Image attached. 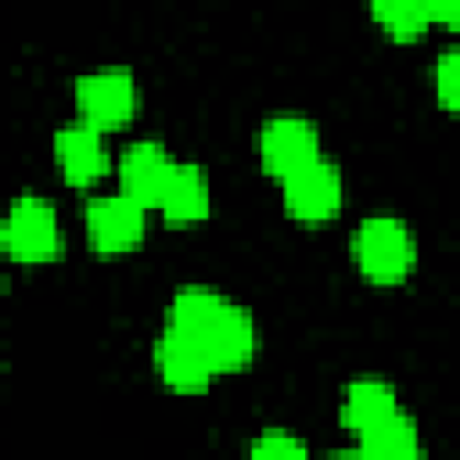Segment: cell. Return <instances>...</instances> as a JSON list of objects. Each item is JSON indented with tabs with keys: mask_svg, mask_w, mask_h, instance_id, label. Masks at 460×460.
<instances>
[{
	"mask_svg": "<svg viewBox=\"0 0 460 460\" xmlns=\"http://www.w3.org/2000/svg\"><path fill=\"white\" fill-rule=\"evenodd\" d=\"M165 327L194 341L208 356L216 374L241 370L259 349V331H255L252 313L241 302L226 298L223 291L201 288V284L180 288L172 295Z\"/></svg>",
	"mask_w": 460,
	"mask_h": 460,
	"instance_id": "6da1fadb",
	"label": "cell"
},
{
	"mask_svg": "<svg viewBox=\"0 0 460 460\" xmlns=\"http://www.w3.org/2000/svg\"><path fill=\"white\" fill-rule=\"evenodd\" d=\"M352 259L374 284H399L417 266V237L399 216H367L352 237Z\"/></svg>",
	"mask_w": 460,
	"mask_h": 460,
	"instance_id": "7a4b0ae2",
	"label": "cell"
},
{
	"mask_svg": "<svg viewBox=\"0 0 460 460\" xmlns=\"http://www.w3.org/2000/svg\"><path fill=\"white\" fill-rule=\"evenodd\" d=\"M0 252L18 262H47L61 252V223L43 194H18L0 219Z\"/></svg>",
	"mask_w": 460,
	"mask_h": 460,
	"instance_id": "3957f363",
	"label": "cell"
},
{
	"mask_svg": "<svg viewBox=\"0 0 460 460\" xmlns=\"http://www.w3.org/2000/svg\"><path fill=\"white\" fill-rule=\"evenodd\" d=\"M75 111L93 129H119L137 111V79L126 65H97L75 79Z\"/></svg>",
	"mask_w": 460,
	"mask_h": 460,
	"instance_id": "277c9868",
	"label": "cell"
},
{
	"mask_svg": "<svg viewBox=\"0 0 460 460\" xmlns=\"http://www.w3.org/2000/svg\"><path fill=\"white\" fill-rule=\"evenodd\" d=\"M280 194H284V208L295 219L323 223L341 208V198H345L341 169L320 151L316 158H309L305 165H298L280 180Z\"/></svg>",
	"mask_w": 460,
	"mask_h": 460,
	"instance_id": "5b68a950",
	"label": "cell"
},
{
	"mask_svg": "<svg viewBox=\"0 0 460 460\" xmlns=\"http://www.w3.org/2000/svg\"><path fill=\"white\" fill-rule=\"evenodd\" d=\"M255 147H259L262 169L284 180L288 172H295L298 165L320 155V129L298 111H277L259 126Z\"/></svg>",
	"mask_w": 460,
	"mask_h": 460,
	"instance_id": "8992f818",
	"label": "cell"
},
{
	"mask_svg": "<svg viewBox=\"0 0 460 460\" xmlns=\"http://www.w3.org/2000/svg\"><path fill=\"white\" fill-rule=\"evenodd\" d=\"M144 212L147 208L137 205L133 198H126L122 190L90 198L83 216H86V234H90L93 248L104 255L129 252L144 237Z\"/></svg>",
	"mask_w": 460,
	"mask_h": 460,
	"instance_id": "52a82bcc",
	"label": "cell"
},
{
	"mask_svg": "<svg viewBox=\"0 0 460 460\" xmlns=\"http://www.w3.org/2000/svg\"><path fill=\"white\" fill-rule=\"evenodd\" d=\"M54 158L65 172V180L72 187H90L108 172V147H104V133L86 126L83 119L65 122L54 133Z\"/></svg>",
	"mask_w": 460,
	"mask_h": 460,
	"instance_id": "ba28073f",
	"label": "cell"
},
{
	"mask_svg": "<svg viewBox=\"0 0 460 460\" xmlns=\"http://www.w3.org/2000/svg\"><path fill=\"white\" fill-rule=\"evenodd\" d=\"M172 155L158 140H133L119 158V190L133 198L144 208H155L162 198V187L172 172Z\"/></svg>",
	"mask_w": 460,
	"mask_h": 460,
	"instance_id": "9c48e42d",
	"label": "cell"
},
{
	"mask_svg": "<svg viewBox=\"0 0 460 460\" xmlns=\"http://www.w3.org/2000/svg\"><path fill=\"white\" fill-rule=\"evenodd\" d=\"M155 370L176 392H201L216 377V367L208 363V356L172 327H165L155 338Z\"/></svg>",
	"mask_w": 460,
	"mask_h": 460,
	"instance_id": "30bf717a",
	"label": "cell"
},
{
	"mask_svg": "<svg viewBox=\"0 0 460 460\" xmlns=\"http://www.w3.org/2000/svg\"><path fill=\"white\" fill-rule=\"evenodd\" d=\"M208 205H212L208 172L198 162H180L176 158L155 208H162V216L169 223H198V219L208 216Z\"/></svg>",
	"mask_w": 460,
	"mask_h": 460,
	"instance_id": "8fae6325",
	"label": "cell"
},
{
	"mask_svg": "<svg viewBox=\"0 0 460 460\" xmlns=\"http://www.w3.org/2000/svg\"><path fill=\"white\" fill-rule=\"evenodd\" d=\"M399 413V395L392 388V381L385 377H356L345 385V395H341V424L349 431H367L374 424H381L385 417Z\"/></svg>",
	"mask_w": 460,
	"mask_h": 460,
	"instance_id": "7c38bea8",
	"label": "cell"
},
{
	"mask_svg": "<svg viewBox=\"0 0 460 460\" xmlns=\"http://www.w3.org/2000/svg\"><path fill=\"white\" fill-rule=\"evenodd\" d=\"M356 460H424V442L410 413H392L381 424L359 431Z\"/></svg>",
	"mask_w": 460,
	"mask_h": 460,
	"instance_id": "4fadbf2b",
	"label": "cell"
},
{
	"mask_svg": "<svg viewBox=\"0 0 460 460\" xmlns=\"http://www.w3.org/2000/svg\"><path fill=\"white\" fill-rule=\"evenodd\" d=\"M370 14L399 40H410V36H420L431 22L428 14V0H374L370 4Z\"/></svg>",
	"mask_w": 460,
	"mask_h": 460,
	"instance_id": "5bb4252c",
	"label": "cell"
},
{
	"mask_svg": "<svg viewBox=\"0 0 460 460\" xmlns=\"http://www.w3.org/2000/svg\"><path fill=\"white\" fill-rule=\"evenodd\" d=\"M248 460H309V449H305V442L295 431H288V428H266L252 442Z\"/></svg>",
	"mask_w": 460,
	"mask_h": 460,
	"instance_id": "9a60e30c",
	"label": "cell"
},
{
	"mask_svg": "<svg viewBox=\"0 0 460 460\" xmlns=\"http://www.w3.org/2000/svg\"><path fill=\"white\" fill-rule=\"evenodd\" d=\"M435 93H438V104L446 111H456L460 104V50L456 47H446L435 61Z\"/></svg>",
	"mask_w": 460,
	"mask_h": 460,
	"instance_id": "2e32d148",
	"label": "cell"
},
{
	"mask_svg": "<svg viewBox=\"0 0 460 460\" xmlns=\"http://www.w3.org/2000/svg\"><path fill=\"white\" fill-rule=\"evenodd\" d=\"M428 14H431V22L453 25L460 18V7H456V0H428Z\"/></svg>",
	"mask_w": 460,
	"mask_h": 460,
	"instance_id": "e0dca14e",
	"label": "cell"
},
{
	"mask_svg": "<svg viewBox=\"0 0 460 460\" xmlns=\"http://www.w3.org/2000/svg\"><path fill=\"white\" fill-rule=\"evenodd\" d=\"M334 460H356V453H352V456H334Z\"/></svg>",
	"mask_w": 460,
	"mask_h": 460,
	"instance_id": "ac0fdd59",
	"label": "cell"
}]
</instances>
